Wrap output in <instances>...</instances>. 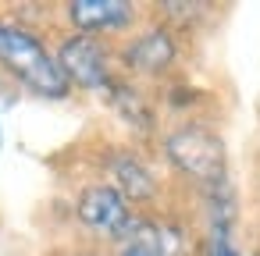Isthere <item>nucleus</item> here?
I'll return each mask as SVG.
<instances>
[{"label":"nucleus","instance_id":"1","mask_svg":"<svg viewBox=\"0 0 260 256\" xmlns=\"http://www.w3.org/2000/svg\"><path fill=\"white\" fill-rule=\"evenodd\" d=\"M0 61H4L36 96L47 100H61L68 96V79L57 68V61L43 50V43L18 29V25H0Z\"/></svg>","mask_w":260,"mask_h":256},{"label":"nucleus","instance_id":"2","mask_svg":"<svg viewBox=\"0 0 260 256\" xmlns=\"http://www.w3.org/2000/svg\"><path fill=\"white\" fill-rule=\"evenodd\" d=\"M168 157L178 171L203 185L224 181V142L203 125H182L168 135Z\"/></svg>","mask_w":260,"mask_h":256},{"label":"nucleus","instance_id":"3","mask_svg":"<svg viewBox=\"0 0 260 256\" xmlns=\"http://www.w3.org/2000/svg\"><path fill=\"white\" fill-rule=\"evenodd\" d=\"M57 68L64 71L68 86H82V89H104L107 86V57L100 50V43L93 36H72L61 43V57Z\"/></svg>","mask_w":260,"mask_h":256},{"label":"nucleus","instance_id":"4","mask_svg":"<svg viewBox=\"0 0 260 256\" xmlns=\"http://www.w3.org/2000/svg\"><path fill=\"white\" fill-rule=\"evenodd\" d=\"M79 221L89 224L93 231H107V235H118V238H125L132 231V224H136L128 206H125V196L118 189H111V185H93V189L82 192Z\"/></svg>","mask_w":260,"mask_h":256},{"label":"nucleus","instance_id":"5","mask_svg":"<svg viewBox=\"0 0 260 256\" xmlns=\"http://www.w3.org/2000/svg\"><path fill=\"white\" fill-rule=\"evenodd\" d=\"M132 15H136V8L125 4V0H72V4H68V18L82 32L121 29V25L132 22Z\"/></svg>","mask_w":260,"mask_h":256},{"label":"nucleus","instance_id":"6","mask_svg":"<svg viewBox=\"0 0 260 256\" xmlns=\"http://www.w3.org/2000/svg\"><path fill=\"white\" fill-rule=\"evenodd\" d=\"M125 61L143 71V75H160L171 61H175V40L164 32V29H153L146 36H139L128 50H125Z\"/></svg>","mask_w":260,"mask_h":256},{"label":"nucleus","instance_id":"7","mask_svg":"<svg viewBox=\"0 0 260 256\" xmlns=\"http://www.w3.org/2000/svg\"><path fill=\"white\" fill-rule=\"evenodd\" d=\"M111 174H114V181L121 185L118 192L128 196V199H150V196H153V178H150V171H146L132 153H118V157L111 160Z\"/></svg>","mask_w":260,"mask_h":256},{"label":"nucleus","instance_id":"8","mask_svg":"<svg viewBox=\"0 0 260 256\" xmlns=\"http://www.w3.org/2000/svg\"><path fill=\"white\" fill-rule=\"evenodd\" d=\"M207 252H210V256H239L235 245H232V238H228V231H221V228L210 231V245H207Z\"/></svg>","mask_w":260,"mask_h":256},{"label":"nucleus","instance_id":"9","mask_svg":"<svg viewBox=\"0 0 260 256\" xmlns=\"http://www.w3.org/2000/svg\"><path fill=\"white\" fill-rule=\"evenodd\" d=\"M121 256H160L157 249H150L146 242H128L125 249H121Z\"/></svg>","mask_w":260,"mask_h":256},{"label":"nucleus","instance_id":"10","mask_svg":"<svg viewBox=\"0 0 260 256\" xmlns=\"http://www.w3.org/2000/svg\"><path fill=\"white\" fill-rule=\"evenodd\" d=\"M0 142H4V132H0Z\"/></svg>","mask_w":260,"mask_h":256}]
</instances>
